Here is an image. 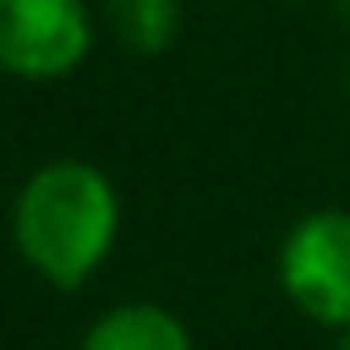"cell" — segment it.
Segmentation results:
<instances>
[{
	"label": "cell",
	"mask_w": 350,
	"mask_h": 350,
	"mask_svg": "<svg viewBox=\"0 0 350 350\" xmlns=\"http://www.w3.org/2000/svg\"><path fill=\"white\" fill-rule=\"evenodd\" d=\"M340 350H350V326H345V331H340Z\"/></svg>",
	"instance_id": "cell-6"
},
{
	"label": "cell",
	"mask_w": 350,
	"mask_h": 350,
	"mask_svg": "<svg viewBox=\"0 0 350 350\" xmlns=\"http://www.w3.org/2000/svg\"><path fill=\"white\" fill-rule=\"evenodd\" d=\"M111 29L135 53H163L178 34V0H106Z\"/></svg>",
	"instance_id": "cell-5"
},
{
	"label": "cell",
	"mask_w": 350,
	"mask_h": 350,
	"mask_svg": "<svg viewBox=\"0 0 350 350\" xmlns=\"http://www.w3.org/2000/svg\"><path fill=\"white\" fill-rule=\"evenodd\" d=\"M87 0H0V72L20 82L72 77L92 53Z\"/></svg>",
	"instance_id": "cell-3"
},
{
	"label": "cell",
	"mask_w": 350,
	"mask_h": 350,
	"mask_svg": "<svg viewBox=\"0 0 350 350\" xmlns=\"http://www.w3.org/2000/svg\"><path fill=\"white\" fill-rule=\"evenodd\" d=\"M345 96H350V68H345Z\"/></svg>",
	"instance_id": "cell-8"
},
{
	"label": "cell",
	"mask_w": 350,
	"mask_h": 350,
	"mask_svg": "<svg viewBox=\"0 0 350 350\" xmlns=\"http://www.w3.org/2000/svg\"><path fill=\"white\" fill-rule=\"evenodd\" d=\"M278 283L302 317L331 331L350 326V211L345 206L307 211L283 235Z\"/></svg>",
	"instance_id": "cell-2"
},
{
	"label": "cell",
	"mask_w": 350,
	"mask_h": 350,
	"mask_svg": "<svg viewBox=\"0 0 350 350\" xmlns=\"http://www.w3.org/2000/svg\"><path fill=\"white\" fill-rule=\"evenodd\" d=\"M10 230L34 273H44L53 288H77L116 245L120 197L96 163L58 159L20 187Z\"/></svg>",
	"instance_id": "cell-1"
},
{
	"label": "cell",
	"mask_w": 350,
	"mask_h": 350,
	"mask_svg": "<svg viewBox=\"0 0 350 350\" xmlns=\"http://www.w3.org/2000/svg\"><path fill=\"white\" fill-rule=\"evenodd\" d=\"M82 350H192L187 326L154 302H125L92 321Z\"/></svg>",
	"instance_id": "cell-4"
},
{
	"label": "cell",
	"mask_w": 350,
	"mask_h": 350,
	"mask_svg": "<svg viewBox=\"0 0 350 350\" xmlns=\"http://www.w3.org/2000/svg\"><path fill=\"white\" fill-rule=\"evenodd\" d=\"M336 5H340V15H345V20H350V0H336Z\"/></svg>",
	"instance_id": "cell-7"
}]
</instances>
